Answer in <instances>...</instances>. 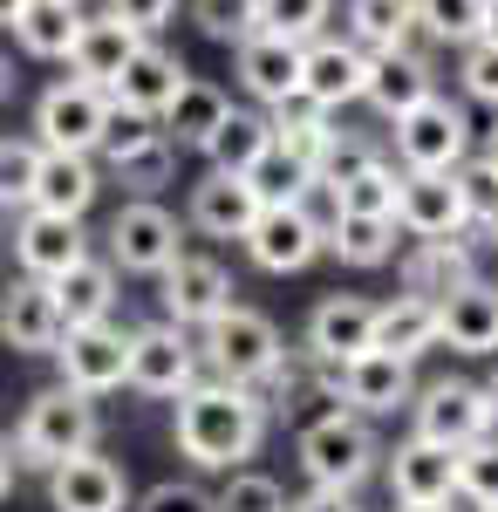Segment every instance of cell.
Segmentation results:
<instances>
[{
  "label": "cell",
  "mask_w": 498,
  "mask_h": 512,
  "mask_svg": "<svg viewBox=\"0 0 498 512\" xmlns=\"http://www.w3.org/2000/svg\"><path fill=\"white\" fill-rule=\"evenodd\" d=\"M273 417L260 410V396L239 390V383H192V390L178 396V417H171V444H178V458L192 465V472H239V465H253L260 458V444H267Z\"/></svg>",
  "instance_id": "cell-1"
},
{
  "label": "cell",
  "mask_w": 498,
  "mask_h": 512,
  "mask_svg": "<svg viewBox=\"0 0 498 512\" xmlns=\"http://www.w3.org/2000/svg\"><path fill=\"white\" fill-rule=\"evenodd\" d=\"M294 465L314 492H362L369 478L383 472V437L369 417H355V410H321V417H307L301 437H294Z\"/></svg>",
  "instance_id": "cell-2"
},
{
  "label": "cell",
  "mask_w": 498,
  "mask_h": 512,
  "mask_svg": "<svg viewBox=\"0 0 498 512\" xmlns=\"http://www.w3.org/2000/svg\"><path fill=\"white\" fill-rule=\"evenodd\" d=\"M14 465L21 472H55L62 458H82V451H96L103 444V410H96V396H76L62 390V383H48L21 403V424H14Z\"/></svg>",
  "instance_id": "cell-3"
},
{
  "label": "cell",
  "mask_w": 498,
  "mask_h": 512,
  "mask_svg": "<svg viewBox=\"0 0 498 512\" xmlns=\"http://www.w3.org/2000/svg\"><path fill=\"white\" fill-rule=\"evenodd\" d=\"M198 362H205L212 383H239V390H253V383H267L273 369L287 362V335H280V321H273V315L232 301L219 321L198 328Z\"/></svg>",
  "instance_id": "cell-4"
},
{
  "label": "cell",
  "mask_w": 498,
  "mask_h": 512,
  "mask_svg": "<svg viewBox=\"0 0 498 512\" xmlns=\"http://www.w3.org/2000/svg\"><path fill=\"white\" fill-rule=\"evenodd\" d=\"M389 151H396L389 158L396 171H458L471 158V110L458 96L430 89L417 110H403L389 123Z\"/></svg>",
  "instance_id": "cell-5"
},
{
  "label": "cell",
  "mask_w": 498,
  "mask_h": 512,
  "mask_svg": "<svg viewBox=\"0 0 498 512\" xmlns=\"http://www.w3.org/2000/svg\"><path fill=\"white\" fill-rule=\"evenodd\" d=\"M178 253H185V226L164 198H123L103 226V260L130 280H157Z\"/></svg>",
  "instance_id": "cell-6"
},
{
  "label": "cell",
  "mask_w": 498,
  "mask_h": 512,
  "mask_svg": "<svg viewBox=\"0 0 498 512\" xmlns=\"http://www.w3.org/2000/svg\"><path fill=\"white\" fill-rule=\"evenodd\" d=\"M410 437L423 444H444V451H464L478 437L498 431V403L485 396V383H464V376H437V383H417L410 396Z\"/></svg>",
  "instance_id": "cell-7"
},
{
  "label": "cell",
  "mask_w": 498,
  "mask_h": 512,
  "mask_svg": "<svg viewBox=\"0 0 498 512\" xmlns=\"http://www.w3.org/2000/svg\"><path fill=\"white\" fill-rule=\"evenodd\" d=\"M110 117H116V103L103 89L62 76L35 96V144L41 151H62V158H96L103 137H110Z\"/></svg>",
  "instance_id": "cell-8"
},
{
  "label": "cell",
  "mask_w": 498,
  "mask_h": 512,
  "mask_svg": "<svg viewBox=\"0 0 498 512\" xmlns=\"http://www.w3.org/2000/svg\"><path fill=\"white\" fill-rule=\"evenodd\" d=\"M192 383H205L192 328H178V321H144V328H130V376H123V390L178 403Z\"/></svg>",
  "instance_id": "cell-9"
},
{
  "label": "cell",
  "mask_w": 498,
  "mask_h": 512,
  "mask_svg": "<svg viewBox=\"0 0 498 512\" xmlns=\"http://www.w3.org/2000/svg\"><path fill=\"white\" fill-rule=\"evenodd\" d=\"M96 164H103V185H123L130 198H157L178 178V144H171L151 117H123V110H116Z\"/></svg>",
  "instance_id": "cell-10"
},
{
  "label": "cell",
  "mask_w": 498,
  "mask_h": 512,
  "mask_svg": "<svg viewBox=\"0 0 498 512\" xmlns=\"http://www.w3.org/2000/svg\"><path fill=\"white\" fill-rule=\"evenodd\" d=\"M246 260L260 267V274H307L321 253H328V219L314 212V205H260V219L246 226Z\"/></svg>",
  "instance_id": "cell-11"
},
{
  "label": "cell",
  "mask_w": 498,
  "mask_h": 512,
  "mask_svg": "<svg viewBox=\"0 0 498 512\" xmlns=\"http://www.w3.org/2000/svg\"><path fill=\"white\" fill-rule=\"evenodd\" d=\"M232 267L219 260V253H178L164 274H157V321H178V328H205V321H219L232 308Z\"/></svg>",
  "instance_id": "cell-12"
},
{
  "label": "cell",
  "mask_w": 498,
  "mask_h": 512,
  "mask_svg": "<svg viewBox=\"0 0 498 512\" xmlns=\"http://www.w3.org/2000/svg\"><path fill=\"white\" fill-rule=\"evenodd\" d=\"M55 362V383L76 396H103L123 390V376H130V328L123 321H96V328H69L62 335V349L48 355Z\"/></svg>",
  "instance_id": "cell-13"
},
{
  "label": "cell",
  "mask_w": 498,
  "mask_h": 512,
  "mask_svg": "<svg viewBox=\"0 0 498 512\" xmlns=\"http://www.w3.org/2000/svg\"><path fill=\"white\" fill-rule=\"evenodd\" d=\"M96 253V233H89V219H62V212H21L14 219V267L28 280H55L69 274V267H82Z\"/></svg>",
  "instance_id": "cell-14"
},
{
  "label": "cell",
  "mask_w": 498,
  "mask_h": 512,
  "mask_svg": "<svg viewBox=\"0 0 498 512\" xmlns=\"http://www.w3.org/2000/svg\"><path fill=\"white\" fill-rule=\"evenodd\" d=\"M376 349V301L369 294H321L307 308V328H301V355L321 362V369H342L355 355Z\"/></svg>",
  "instance_id": "cell-15"
},
{
  "label": "cell",
  "mask_w": 498,
  "mask_h": 512,
  "mask_svg": "<svg viewBox=\"0 0 498 512\" xmlns=\"http://www.w3.org/2000/svg\"><path fill=\"white\" fill-rule=\"evenodd\" d=\"M69 335V321L55 308V287L48 280H0V349L7 355H55Z\"/></svg>",
  "instance_id": "cell-16"
},
{
  "label": "cell",
  "mask_w": 498,
  "mask_h": 512,
  "mask_svg": "<svg viewBox=\"0 0 498 512\" xmlns=\"http://www.w3.org/2000/svg\"><path fill=\"white\" fill-rule=\"evenodd\" d=\"M410 396H417V362H396L383 349H369L335 369V403L355 410V417H369V424L376 417H403Z\"/></svg>",
  "instance_id": "cell-17"
},
{
  "label": "cell",
  "mask_w": 498,
  "mask_h": 512,
  "mask_svg": "<svg viewBox=\"0 0 498 512\" xmlns=\"http://www.w3.org/2000/svg\"><path fill=\"white\" fill-rule=\"evenodd\" d=\"M48 478V512H130V472L103 458V444L96 451H82V458H62Z\"/></svg>",
  "instance_id": "cell-18"
},
{
  "label": "cell",
  "mask_w": 498,
  "mask_h": 512,
  "mask_svg": "<svg viewBox=\"0 0 498 512\" xmlns=\"http://www.w3.org/2000/svg\"><path fill=\"white\" fill-rule=\"evenodd\" d=\"M396 233H410V239L471 233L458 171H403V178H396Z\"/></svg>",
  "instance_id": "cell-19"
},
{
  "label": "cell",
  "mask_w": 498,
  "mask_h": 512,
  "mask_svg": "<svg viewBox=\"0 0 498 512\" xmlns=\"http://www.w3.org/2000/svg\"><path fill=\"white\" fill-rule=\"evenodd\" d=\"M362 82H369V55L348 35H314L301 48V96L314 110L342 117L348 103H362Z\"/></svg>",
  "instance_id": "cell-20"
},
{
  "label": "cell",
  "mask_w": 498,
  "mask_h": 512,
  "mask_svg": "<svg viewBox=\"0 0 498 512\" xmlns=\"http://www.w3.org/2000/svg\"><path fill=\"white\" fill-rule=\"evenodd\" d=\"M437 89V55L423 41H403V48H383L369 55V82H362V103L383 123H396L403 110H417L423 96Z\"/></svg>",
  "instance_id": "cell-21"
},
{
  "label": "cell",
  "mask_w": 498,
  "mask_h": 512,
  "mask_svg": "<svg viewBox=\"0 0 498 512\" xmlns=\"http://www.w3.org/2000/svg\"><path fill=\"white\" fill-rule=\"evenodd\" d=\"M478 274V239L471 233H451V239H417L410 253H403V294H417V301H451L458 287H471Z\"/></svg>",
  "instance_id": "cell-22"
},
{
  "label": "cell",
  "mask_w": 498,
  "mask_h": 512,
  "mask_svg": "<svg viewBox=\"0 0 498 512\" xmlns=\"http://www.w3.org/2000/svg\"><path fill=\"white\" fill-rule=\"evenodd\" d=\"M232 76H239L253 110H280L301 96V48L280 35H246L232 48Z\"/></svg>",
  "instance_id": "cell-23"
},
{
  "label": "cell",
  "mask_w": 498,
  "mask_h": 512,
  "mask_svg": "<svg viewBox=\"0 0 498 512\" xmlns=\"http://www.w3.org/2000/svg\"><path fill=\"white\" fill-rule=\"evenodd\" d=\"M383 478H389V499H396V506L458 499V451L423 444V437H403L396 451H383Z\"/></svg>",
  "instance_id": "cell-24"
},
{
  "label": "cell",
  "mask_w": 498,
  "mask_h": 512,
  "mask_svg": "<svg viewBox=\"0 0 498 512\" xmlns=\"http://www.w3.org/2000/svg\"><path fill=\"white\" fill-rule=\"evenodd\" d=\"M192 82V69L164 48V41H137V55L123 62V76H116V89H110V103L123 110V117H164L171 110V96Z\"/></svg>",
  "instance_id": "cell-25"
},
{
  "label": "cell",
  "mask_w": 498,
  "mask_h": 512,
  "mask_svg": "<svg viewBox=\"0 0 498 512\" xmlns=\"http://www.w3.org/2000/svg\"><path fill=\"white\" fill-rule=\"evenodd\" d=\"M260 219V192L232 171H198L185 192V226L205 239H246V226Z\"/></svg>",
  "instance_id": "cell-26"
},
{
  "label": "cell",
  "mask_w": 498,
  "mask_h": 512,
  "mask_svg": "<svg viewBox=\"0 0 498 512\" xmlns=\"http://www.w3.org/2000/svg\"><path fill=\"white\" fill-rule=\"evenodd\" d=\"M437 349L478 355V362L498 355V287L492 280H471L451 301H437Z\"/></svg>",
  "instance_id": "cell-27"
},
{
  "label": "cell",
  "mask_w": 498,
  "mask_h": 512,
  "mask_svg": "<svg viewBox=\"0 0 498 512\" xmlns=\"http://www.w3.org/2000/svg\"><path fill=\"white\" fill-rule=\"evenodd\" d=\"M137 41L144 35H130L116 14H82V35H76V48H69V76L110 96L116 76H123V62L137 55Z\"/></svg>",
  "instance_id": "cell-28"
},
{
  "label": "cell",
  "mask_w": 498,
  "mask_h": 512,
  "mask_svg": "<svg viewBox=\"0 0 498 512\" xmlns=\"http://www.w3.org/2000/svg\"><path fill=\"white\" fill-rule=\"evenodd\" d=\"M103 198V164L96 158H62L41 151V178H35V212H62V219H89V205Z\"/></svg>",
  "instance_id": "cell-29"
},
{
  "label": "cell",
  "mask_w": 498,
  "mask_h": 512,
  "mask_svg": "<svg viewBox=\"0 0 498 512\" xmlns=\"http://www.w3.org/2000/svg\"><path fill=\"white\" fill-rule=\"evenodd\" d=\"M116 301H123V274H116L103 253H89L82 267L55 280V308L69 328H96V321H116Z\"/></svg>",
  "instance_id": "cell-30"
},
{
  "label": "cell",
  "mask_w": 498,
  "mask_h": 512,
  "mask_svg": "<svg viewBox=\"0 0 498 512\" xmlns=\"http://www.w3.org/2000/svg\"><path fill=\"white\" fill-rule=\"evenodd\" d=\"M273 151V123H267V110H253V103H232L226 110V123L205 137V171H232V178H246L253 164Z\"/></svg>",
  "instance_id": "cell-31"
},
{
  "label": "cell",
  "mask_w": 498,
  "mask_h": 512,
  "mask_svg": "<svg viewBox=\"0 0 498 512\" xmlns=\"http://www.w3.org/2000/svg\"><path fill=\"white\" fill-rule=\"evenodd\" d=\"M7 35H14V48L28 62H69V48L82 35V7H69V0H28Z\"/></svg>",
  "instance_id": "cell-32"
},
{
  "label": "cell",
  "mask_w": 498,
  "mask_h": 512,
  "mask_svg": "<svg viewBox=\"0 0 498 512\" xmlns=\"http://www.w3.org/2000/svg\"><path fill=\"white\" fill-rule=\"evenodd\" d=\"M226 110H232L226 89H219V82H205V76H192L178 96H171V110L157 117V130H164L178 151H205V137L226 123Z\"/></svg>",
  "instance_id": "cell-33"
},
{
  "label": "cell",
  "mask_w": 498,
  "mask_h": 512,
  "mask_svg": "<svg viewBox=\"0 0 498 512\" xmlns=\"http://www.w3.org/2000/svg\"><path fill=\"white\" fill-rule=\"evenodd\" d=\"M342 35L362 55H383L417 41V0H342Z\"/></svg>",
  "instance_id": "cell-34"
},
{
  "label": "cell",
  "mask_w": 498,
  "mask_h": 512,
  "mask_svg": "<svg viewBox=\"0 0 498 512\" xmlns=\"http://www.w3.org/2000/svg\"><path fill=\"white\" fill-rule=\"evenodd\" d=\"M376 349L396 355V362L430 355L437 349V308L417 301V294H389V301H376Z\"/></svg>",
  "instance_id": "cell-35"
},
{
  "label": "cell",
  "mask_w": 498,
  "mask_h": 512,
  "mask_svg": "<svg viewBox=\"0 0 498 512\" xmlns=\"http://www.w3.org/2000/svg\"><path fill=\"white\" fill-rule=\"evenodd\" d=\"M328 253L369 274V267H389L396 260V219H362V212H328Z\"/></svg>",
  "instance_id": "cell-36"
},
{
  "label": "cell",
  "mask_w": 498,
  "mask_h": 512,
  "mask_svg": "<svg viewBox=\"0 0 498 512\" xmlns=\"http://www.w3.org/2000/svg\"><path fill=\"white\" fill-rule=\"evenodd\" d=\"M273 123V144L287 151V158H301L307 171L321 164V151H328V137H335V123L342 117H328V110H314L307 96H294V103H280V110H267Z\"/></svg>",
  "instance_id": "cell-37"
},
{
  "label": "cell",
  "mask_w": 498,
  "mask_h": 512,
  "mask_svg": "<svg viewBox=\"0 0 498 512\" xmlns=\"http://www.w3.org/2000/svg\"><path fill=\"white\" fill-rule=\"evenodd\" d=\"M485 7L492 0H417V41L464 48V41L485 35Z\"/></svg>",
  "instance_id": "cell-38"
},
{
  "label": "cell",
  "mask_w": 498,
  "mask_h": 512,
  "mask_svg": "<svg viewBox=\"0 0 498 512\" xmlns=\"http://www.w3.org/2000/svg\"><path fill=\"white\" fill-rule=\"evenodd\" d=\"M253 21H260V35H280L294 48H307L314 35H328L335 0H253Z\"/></svg>",
  "instance_id": "cell-39"
},
{
  "label": "cell",
  "mask_w": 498,
  "mask_h": 512,
  "mask_svg": "<svg viewBox=\"0 0 498 512\" xmlns=\"http://www.w3.org/2000/svg\"><path fill=\"white\" fill-rule=\"evenodd\" d=\"M396 178H403V171L389 158H376L369 171H355L348 185H335L328 205H335V212H362V219H396Z\"/></svg>",
  "instance_id": "cell-40"
},
{
  "label": "cell",
  "mask_w": 498,
  "mask_h": 512,
  "mask_svg": "<svg viewBox=\"0 0 498 512\" xmlns=\"http://www.w3.org/2000/svg\"><path fill=\"white\" fill-rule=\"evenodd\" d=\"M246 185L260 192V205H307V198H314V171H307L301 158H287V151L273 144L267 158L246 171Z\"/></svg>",
  "instance_id": "cell-41"
},
{
  "label": "cell",
  "mask_w": 498,
  "mask_h": 512,
  "mask_svg": "<svg viewBox=\"0 0 498 512\" xmlns=\"http://www.w3.org/2000/svg\"><path fill=\"white\" fill-rule=\"evenodd\" d=\"M376 158H383V144H376L369 130H342V123H335L328 151H321V164H314V192H335V185H348L355 171H369Z\"/></svg>",
  "instance_id": "cell-42"
},
{
  "label": "cell",
  "mask_w": 498,
  "mask_h": 512,
  "mask_svg": "<svg viewBox=\"0 0 498 512\" xmlns=\"http://www.w3.org/2000/svg\"><path fill=\"white\" fill-rule=\"evenodd\" d=\"M185 21H192L205 41H219V48H239L246 35H260L253 0H185Z\"/></svg>",
  "instance_id": "cell-43"
},
{
  "label": "cell",
  "mask_w": 498,
  "mask_h": 512,
  "mask_svg": "<svg viewBox=\"0 0 498 512\" xmlns=\"http://www.w3.org/2000/svg\"><path fill=\"white\" fill-rule=\"evenodd\" d=\"M35 178H41V144L35 137H0V212H28L35 198Z\"/></svg>",
  "instance_id": "cell-44"
},
{
  "label": "cell",
  "mask_w": 498,
  "mask_h": 512,
  "mask_svg": "<svg viewBox=\"0 0 498 512\" xmlns=\"http://www.w3.org/2000/svg\"><path fill=\"white\" fill-rule=\"evenodd\" d=\"M212 499H219V512H287V485L273 472L239 465V472H226V485H219Z\"/></svg>",
  "instance_id": "cell-45"
},
{
  "label": "cell",
  "mask_w": 498,
  "mask_h": 512,
  "mask_svg": "<svg viewBox=\"0 0 498 512\" xmlns=\"http://www.w3.org/2000/svg\"><path fill=\"white\" fill-rule=\"evenodd\" d=\"M458 103L464 110H498V48L464 41L458 48Z\"/></svg>",
  "instance_id": "cell-46"
},
{
  "label": "cell",
  "mask_w": 498,
  "mask_h": 512,
  "mask_svg": "<svg viewBox=\"0 0 498 512\" xmlns=\"http://www.w3.org/2000/svg\"><path fill=\"white\" fill-rule=\"evenodd\" d=\"M458 499L471 512H478V506H498V431L458 451Z\"/></svg>",
  "instance_id": "cell-47"
},
{
  "label": "cell",
  "mask_w": 498,
  "mask_h": 512,
  "mask_svg": "<svg viewBox=\"0 0 498 512\" xmlns=\"http://www.w3.org/2000/svg\"><path fill=\"white\" fill-rule=\"evenodd\" d=\"M458 192H464V219H471V233H498V171L478 151L458 164Z\"/></svg>",
  "instance_id": "cell-48"
},
{
  "label": "cell",
  "mask_w": 498,
  "mask_h": 512,
  "mask_svg": "<svg viewBox=\"0 0 498 512\" xmlns=\"http://www.w3.org/2000/svg\"><path fill=\"white\" fill-rule=\"evenodd\" d=\"M130 512H219L212 499V485H198V478H157L151 492H137Z\"/></svg>",
  "instance_id": "cell-49"
},
{
  "label": "cell",
  "mask_w": 498,
  "mask_h": 512,
  "mask_svg": "<svg viewBox=\"0 0 498 512\" xmlns=\"http://www.w3.org/2000/svg\"><path fill=\"white\" fill-rule=\"evenodd\" d=\"M103 14H116L130 35L157 41V28H171V21H178V0H103Z\"/></svg>",
  "instance_id": "cell-50"
},
{
  "label": "cell",
  "mask_w": 498,
  "mask_h": 512,
  "mask_svg": "<svg viewBox=\"0 0 498 512\" xmlns=\"http://www.w3.org/2000/svg\"><path fill=\"white\" fill-rule=\"evenodd\" d=\"M287 512H362V499L355 492H314L307 485L301 499H287Z\"/></svg>",
  "instance_id": "cell-51"
},
{
  "label": "cell",
  "mask_w": 498,
  "mask_h": 512,
  "mask_svg": "<svg viewBox=\"0 0 498 512\" xmlns=\"http://www.w3.org/2000/svg\"><path fill=\"white\" fill-rule=\"evenodd\" d=\"M14 472H21V465H14V444H7V437H0V499H7V492H14Z\"/></svg>",
  "instance_id": "cell-52"
},
{
  "label": "cell",
  "mask_w": 498,
  "mask_h": 512,
  "mask_svg": "<svg viewBox=\"0 0 498 512\" xmlns=\"http://www.w3.org/2000/svg\"><path fill=\"white\" fill-rule=\"evenodd\" d=\"M21 7H28V0H0V35H7V28L21 21Z\"/></svg>",
  "instance_id": "cell-53"
},
{
  "label": "cell",
  "mask_w": 498,
  "mask_h": 512,
  "mask_svg": "<svg viewBox=\"0 0 498 512\" xmlns=\"http://www.w3.org/2000/svg\"><path fill=\"white\" fill-rule=\"evenodd\" d=\"M478 158H485V164H492V171H498V123H492V130H485V151H478Z\"/></svg>",
  "instance_id": "cell-54"
},
{
  "label": "cell",
  "mask_w": 498,
  "mask_h": 512,
  "mask_svg": "<svg viewBox=\"0 0 498 512\" xmlns=\"http://www.w3.org/2000/svg\"><path fill=\"white\" fill-rule=\"evenodd\" d=\"M7 96H14V62L0 55V103H7Z\"/></svg>",
  "instance_id": "cell-55"
},
{
  "label": "cell",
  "mask_w": 498,
  "mask_h": 512,
  "mask_svg": "<svg viewBox=\"0 0 498 512\" xmlns=\"http://www.w3.org/2000/svg\"><path fill=\"white\" fill-rule=\"evenodd\" d=\"M478 41H492V48H498V0L485 7V35H478Z\"/></svg>",
  "instance_id": "cell-56"
},
{
  "label": "cell",
  "mask_w": 498,
  "mask_h": 512,
  "mask_svg": "<svg viewBox=\"0 0 498 512\" xmlns=\"http://www.w3.org/2000/svg\"><path fill=\"white\" fill-rule=\"evenodd\" d=\"M396 512H458V499H437V506H396Z\"/></svg>",
  "instance_id": "cell-57"
},
{
  "label": "cell",
  "mask_w": 498,
  "mask_h": 512,
  "mask_svg": "<svg viewBox=\"0 0 498 512\" xmlns=\"http://www.w3.org/2000/svg\"><path fill=\"white\" fill-rule=\"evenodd\" d=\"M485 396L498 403V355H492V376H485Z\"/></svg>",
  "instance_id": "cell-58"
},
{
  "label": "cell",
  "mask_w": 498,
  "mask_h": 512,
  "mask_svg": "<svg viewBox=\"0 0 498 512\" xmlns=\"http://www.w3.org/2000/svg\"><path fill=\"white\" fill-rule=\"evenodd\" d=\"M69 7H89V0H69Z\"/></svg>",
  "instance_id": "cell-59"
},
{
  "label": "cell",
  "mask_w": 498,
  "mask_h": 512,
  "mask_svg": "<svg viewBox=\"0 0 498 512\" xmlns=\"http://www.w3.org/2000/svg\"><path fill=\"white\" fill-rule=\"evenodd\" d=\"M478 512H498V506H478Z\"/></svg>",
  "instance_id": "cell-60"
},
{
  "label": "cell",
  "mask_w": 498,
  "mask_h": 512,
  "mask_svg": "<svg viewBox=\"0 0 498 512\" xmlns=\"http://www.w3.org/2000/svg\"><path fill=\"white\" fill-rule=\"evenodd\" d=\"M492 239H498V233H492Z\"/></svg>",
  "instance_id": "cell-61"
}]
</instances>
